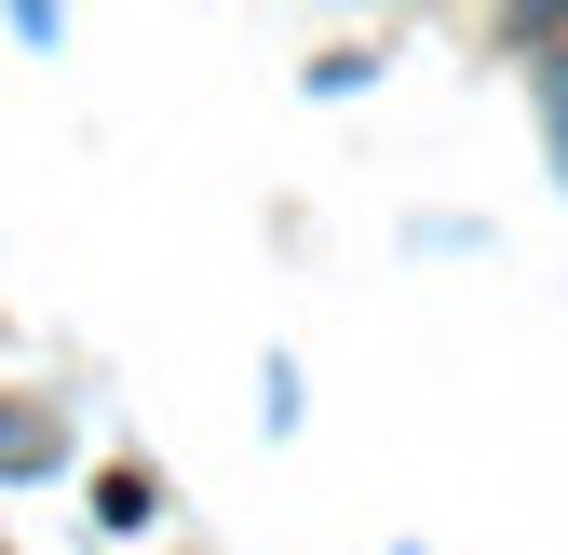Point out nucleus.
I'll return each instance as SVG.
<instances>
[{"mask_svg":"<svg viewBox=\"0 0 568 555\" xmlns=\"http://www.w3.org/2000/svg\"><path fill=\"white\" fill-rule=\"evenodd\" d=\"M541 135H555V176H568V54L541 68Z\"/></svg>","mask_w":568,"mask_h":555,"instance_id":"nucleus-3","label":"nucleus"},{"mask_svg":"<svg viewBox=\"0 0 568 555\" xmlns=\"http://www.w3.org/2000/svg\"><path fill=\"white\" fill-rule=\"evenodd\" d=\"M54 461V421H41V406H0V474H41Z\"/></svg>","mask_w":568,"mask_h":555,"instance_id":"nucleus-1","label":"nucleus"},{"mask_svg":"<svg viewBox=\"0 0 568 555\" xmlns=\"http://www.w3.org/2000/svg\"><path fill=\"white\" fill-rule=\"evenodd\" d=\"M95 528H109V542L150 528V474H109V488H95Z\"/></svg>","mask_w":568,"mask_h":555,"instance_id":"nucleus-2","label":"nucleus"},{"mask_svg":"<svg viewBox=\"0 0 568 555\" xmlns=\"http://www.w3.org/2000/svg\"><path fill=\"white\" fill-rule=\"evenodd\" d=\"M515 14H568V0H515Z\"/></svg>","mask_w":568,"mask_h":555,"instance_id":"nucleus-5","label":"nucleus"},{"mask_svg":"<svg viewBox=\"0 0 568 555\" xmlns=\"http://www.w3.org/2000/svg\"><path fill=\"white\" fill-rule=\"evenodd\" d=\"M14 28H28V41H54V0H14Z\"/></svg>","mask_w":568,"mask_h":555,"instance_id":"nucleus-4","label":"nucleus"}]
</instances>
